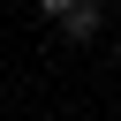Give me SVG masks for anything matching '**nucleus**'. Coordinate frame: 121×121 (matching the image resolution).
Segmentation results:
<instances>
[{
    "instance_id": "nucleus-3",
    "label": "nucleus",
    "mask_w": 121,
    "mask_h": 121,
    "mask_svg": "<svg viewBox=\"0 0 121 121\" xmlns=\"http://www.w3.org/2000/svg\"><path fill=\"white\" fill-rule=\"evenodd\" d=\"M113 68H121V45H113Z\"/></svg>"
},
{
    "instance_id": "nucleus-1",
    "label": "nucleus",
    "mask_w": 121,
    "mask_h": 121,
    "mask_svg": "<svg viewBox=\"0 0 121 121\" xmlns=\"http://www.w3.org/2000/svg\"><path fill=\"white\" fill-rule=\"evenodd\" d=\"M98 23H106V15H98V0H76V8H68V23H60V38H68V45H91V38H98Z\"/></svg>"
},
{
    "instance_id": "nucleus-2",
    "label": "nucleus",
    "mask_w": 121,
    "mask_h": 121,
    "mask_svg": "<svg viewBox=\"0 0 121 121\" xmlns=\"http://www.w3.org/2000/svg\"><path fill=\"white\" fill-rule=\"evenodd\" d=\"M68 8H76V0H38V15H45V23H68Z\"/></svg>"
}]
</instances>
